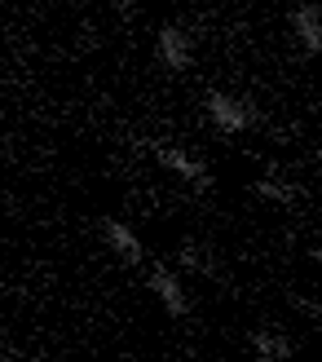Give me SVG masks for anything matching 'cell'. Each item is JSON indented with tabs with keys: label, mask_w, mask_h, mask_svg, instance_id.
<instances>
[{
	"label": "cell",
	"mask_w": 322,
	"mask_h": 362,
	"mask_svg": "<svg viewBox=\"0 0 322 362\" xmlns=\"http://www.w3.org/2000/svg\"><path fill=\"white\" fill-rule=\"evenodd\" d=\"M203 106H208V119H212V129H217V133H247L261 119L252 102H243L234 93H221V88H212Z\"/></svg>",
	"instance_id": "cell-1"
},
{
	"label": "cell",
	"mask_w": 322,
	"mask_h": 362,
	"mask_svg": "<svg viewBox=\"0 0 322 362\" xmlns=\"http://www.w3.org/2000/svg\"><path fill=\"white\" fill-rule=\"evenodd\" d=\"M155 53H159V62H164L168 71H190V62H194L190 31L177 27V23H164V27H159V35H155Z\"/></svg>",
	"instance_id": "cell-3"
},
{
	"label": "cell",
	"mask_w": 322,
	"mask_h": 362,
	"mask_svg": "<svg viewBox=\"0 0 322 362\" xmlns=\"http://www.w3.org/2000/svg\"><path fill=\"white\" fill-rule=\"evenodd\" d=\"M146 283H150V292L159 296V305H164L172 318H186V314H190V296H186L181 279H177L168 265H155L150 274H146Z\"/></svg>",
	"instance_id": "cell-5"
},
{
	"label": "cell",
	"mask_w": 322,
	"mask_h": 362,
	"mask_svg": "<svg viewBox=\"0 0 322 362\" xmlns=\"http://www.w3.org/2000/svg\"><path fill=\"white\" fill-rule=\"evenodd\" d=\"M181 265H186V269H199V274H217V265H212V252L199 247V243H181Z\"/></svg>",
	"instance_id": "cell-9"
},
{
	"label": "cell",
	"mask_w": 322,
	"mask_h": 362,
	"mask_svg": "<svg viewBox=\"0 0 322 362\" xmlns=\"http://www.w3.org/2000/svg\"><path fill=\"white\" fill-rule=\"evenodd\" d=\"M252 194L270 199V204H282V208H296V199H300V190L287 186V181H278V177H261L256 186H252Z\"/></svg>",
	"instance_id": "cell-8"
},
{
	"label": "cell",
	"mask_w": 322,
	"mask_h": 362,
	"mask_svg": "<svg viewBox=\"0 0 322 362\" xmlns=\"http://www.w3.org/2000/svg\"><path fill=\"white\" fill-rule=\"evenodd\" d=\"M252 354L261 362H282V358L296 354V345L287 336H278V332H252Z\"/></svg>",
	"instance_id": "cell-7"
},
{
	"label": "cell",
	"mask_w": 322,
	"mask_h": 362,
	"mask_svg": "<svg viewBox=\"0 0 322 362\" xmlns=\"http://www.w3.org/2000/svg\"><path fill=\"white\" fill-rule=\"evenodd\" d=\"M150 155H155L164 168H172L181 181H190L194 190H212V173H208L203 159H194V155H186V151H177V146H164V141H150Z\"/></svg>",
	"instance_id": "cell-2"
},
{
	"label": "cell",
	"mask_w": 322,
	"mask_h": 362,
	"mask_svg": "<svg viewBox=\"0 0 322 362\" xmlns=\"http://www.w3.org/2000/svg\"><path fill=\"white\" fill-rule=\"evenodd\" d=\"M292 31L300 35V49H305V58H314V53L322 49V13H318V5H300V9H292Z\"/></svg>",
	"instance_id": "cell-6"
},
{
	"label": "cell",
	"mask_w": 322,
	"mask_h": 362,
	"mask_svg": "<svg viewBox=\"0 0 322 362\" xmlns=\"http://www.w3.org/2000/svg\"><path fill=\"white\" fill-rule=\"evenodd\" d=\"M102 239H106V247H111L124 265H141V261H146V243L137 239V230L115 221V216H102Z\"/></svg>",
	"instance_id": "cell-4"
}]
</instances>
